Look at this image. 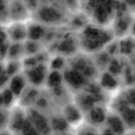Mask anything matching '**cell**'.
<instances>
[{"instance_id":"obj_1","label":"cell","mask_w":135,"mask_h":135,"mask_svg":"<svg viewBox=\"0 0 135 135\" xmlns=\"http://www.w3.org/2000/svg\"><path fill=\"white\" fill-rule=\"evenodd\" d=\"M9 118L10 115L6 112V111L0 108V133L8 125Z\"/></svg>"},{"instance_id":"obj_2","label":"cell","mask_w":135,"mask_h":135,"mask_svg":"<svg viewBox=\"0 0 135 135\" xmlns=\"http://www.w3.org/2000/svg\"><path fill=\"white\" fill-rule=\"evenodd\" d=\"M9 32L12 34V37H14L15 40H20L25 35L26 31L21 28V25H16V28H15L14 30H10Z\"/></svg>"},{"instance_id":"obj_3","label":"cell","mask_w":135,"mask_h":135,"mask_svg":"<svg viewBox=\"0 0 135 135\" xmlns=\"http://www.w3.org/2000/svg\"><path fill=\"white\" fill-rule=\"evenodd\" d=\"M22 81H24V80H22L20 77H15L14 80H12V93L14 92L15 94H18L17 93L20 92V90L18 89V86H20V88H21V86H23Z\"/></svg>"},{"instance_id":"obj_4","label":"cell","mask_w":135,"mask_h":135,"mask_svg":"<svg viewBox=\"0 0 135 135\" xmlns=\"http://www.w3.org/2000/svg\"><path fill=\"white\" fill-rule=\"evenodd\" d=\"M0 135H8V134H4V133H2V132H1V133H0Z\"/></svg>"}]
</instances>
